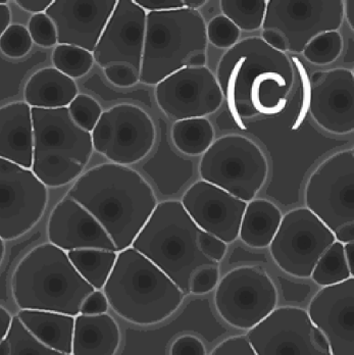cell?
<instances>
[{"label": "cell", "instance_id": "cell-1", "mask_svg": "<svg viewBox=\"0 0 354 355\" xmlns=\"http://www.w3.org/2000/svg\"><path fill=\"white\" fill-rule=\"evenodd\" d=\"M215 78L233 116L241 120L281 114L295 83L289 56L260 36L247 37L226 51Z\"/></svg>", "mask_w": 354, "mask_h": 355}, {"label": "cell", "instance_id": "cell-2", "mask_svg": "<svg viewBox=\"0 0 354 355\" xmlns=\"http://www.w3.org/2000/svg\"><path fill=\"white\" fill-rule=\"evenodd\" d=\"M66 196L98 220L118 252L131 248L159 205L154 190L141 174L112 162L84 172Z\"/></svg>", "mask_w": 354, "mask_h": 355}, {"label": "cell", "instance_id": "cell-3", "mask_svg": "<svg viewBox=\"0 0 354 355\" xmlns=\"http://www.w3.org/2000/svg\"><path fill=\"white\" fill-rule=\"evenodd\" d=\"M103 292L116 315L141 327L165 322L186 297L163 270L133 248L118 252Z\"/></svg>", "mask_w": 354, "mask_h": 355}, {"label": "cell", "instance_id": "cell-4", "mask_svg": "<svg viewBox=\"0 0 354 355\" xmlns=\"http://www.w3.org/2000/svg\"><path fill=\"white\" fill-rule=\"evenodd\" d=\"M69 259L49 242L32 248L15 268L10 291L19 309L53 311L77 317L94 291Z\"/></svg>", "mask_w": 354, "mask_h": 355}, {"label": "cell", "instance_id": "cell-5", "mask_svg": "<svg viewBox=\"0 0 354 355\" xmlns=\"http://www.w3.org/2000/svg\"><path fill=\"white\" fill-rule=\"evenodd\" d=\"M202 233L181 201L166 200L155 207L131 248L163 270L187 296L192 276L198 270L219 265L202 253Z\"/></svg>", "mask_w": 354, "mask_h": 355}, {"label": "cell", "instance_id": "cell-6", "mask_svg": "<svg viewBox=\"0 0 354 355\" xmlns=\"http://www.w3.org/2000/svg\"><path fill=\"white\" fill-rule=\"evenodd\" d=\"M207 46L206 23L198 10L148 12L140 83L157 86L182 69L206 67Z\"/></svg>", "mask_w": 354, "mask_h": 355}, {"label": "cell", "instance_id": "cell-7", "mask_svg": "<svg viewBox=\"0 0 354 355\" xmlns=\"http://www.w3.org/2000/svg\"><path fill=\"white\" fill-rule=\"evenodd\" d=\"M33 162L31 171L47 188L74 183L94 155L91 133L75 124L68 107H31Z\"/></svg>", "mask_w": 354, "mask_h": 355}, {"label": "cell", "instance_id": "cell-8", "mask_svg": "<svg viewBox=\"0 0 354 355\" xmlns=\"http://www.w3.org/2000/svg\"><path fill=\"white\" fill-rule=\"evenodd\" d=\"M198 171L202 181L248 203L263 189L269 164L256 142L230 134L215 140L202 155Z\"/></svg>", "mask_w": 354, "mask_h": 355}, {"label": "cell", "instance_id": "cell-9", "mask_svg": "<svg viewBox=\"0 0 354 355\" xmlns=\"http://www.w3.org/2000/svg\"><path fill=\"white\" fill-rule=\"evenodd\" d=\"M215 292L218 313L233 328L249 331L277 309L279 294L269 275L258 266L233 268Z\"/></svg>", "mask_w": 354, "mask_h": 355}, {"label": "cell", "instance_id": "cell-10", "mask_svg": "<svg viewBox=\"0 0 354 355\" xmlns=\"http://www.w3.org/2000/svg\"><path fill=\"white\" fill-rule=\"evenodd\" d=\"M335 241L332 231L312 211L299 207L282 216L269 254L285 274L310 279L317 261Z\"/></svg>", "mask_w": 354, "mask_h": 355}, {"label": "cell", "instance_id": "cell-11", "mask_svg": "<svg viewBox=\"0 0 354 355\" xmlns=\"http://www.w3.org/2000/svg\"><path fill=\"white\" fill-rule=\"evenodd\" d=\"M304 202L333 234L353 224V149L338 151L317 166L306 182Z\"/></svg>", "mask_w": 354, "mask_h": 355}, {"label": "cell", "instance_id": "cell-12", "mask_svg": "<svg viewBox=\"0 0 354 355\" xmlns=\"http://www.w3.org/2000/svg\"><path fill=\"white\" fill-rule=\"evenodd\" d=\"M91 137L97 153L112 164L129 166L150 155L157 141V129L145 110L121 103L103 112Z\"/></svg>", "mask_w": 354, "mask_h": 355}, {"label": "cell", "instance_id": "cell-13", "mask_svg": "<svg viewBox=\"0 0 354 355\" xmlns=\"http://www.w3.org/2000/svg\"><path fill=\"white\" fill-rule=\"evenodd\" d=\"M48 188L29 168L0 159V238L12 241L29 233L44 216Z\"/></svg>", "mask_w": 354, "mask_h": 355}, {"label": "cell", "instance_id": "cell-14", "mask_svg": "<svg viewBox=\"0 0 354 355\" xmlns=\"http://www.w3.org/2000/svg\"><path fill=\"white\" fill-rule=\"evenodd\" d=\"M344 21L342 0H269L263 30L284 37L290 53H302L310 40L338 31Z\"/></svg>", "mask_w": 354, "mask_h": 355}, {"label": "cell", "instance_id": "cell-15", "mask_svg": "<svg viewBox=\"0 0 354 355\" xmlns=\"http://www.w3.org/2000/svg\"><path fill=\"white\" fill-rule=\"evenodd\" d=\"M258 355H332L306 309L277 307L245 335Z\"/></svg>", "mask_w": 354, "mask_h": 355}, {"label": "cell", "instance_id": "cell-16", "mask_svg": "<svg viewBox=\"0 0 354 355\" xmlns=\"http://www.w3.org/2000/svg\"><path fill=\"white\" fill-rule=\"evenodd\" d=\"M154 93L159 110L174 122L205 118L224 103L217 78L207 67L176 71L159 82Z\"/></svg>", "mask_w": 354, "mask_h": 355}, {"label": "cell", "instance_id": "cell-17", "mask_svg": "<svg viewBox=\"0 0 354 355\" xmlns=\"http://www.w3.org/2000/svg\"><path fill=\"white\" fill-rule=\"evenodd\" d=\"M146 15L148 12L134 0L116 1L94 51L95 62L103 70L112 64H126L140 75Z\"/></svg>", "mask_w": 354, "mask_h": 355}, {"label": "cell", "instance_id": "cell-18", "mask_svg": "<svg viewBox=\"0 0 354 355\" xmlns=\"http://www.w3.org/2000/svg\"><path fill=\"white\" fill-rule=\"evenodd\" d=\"M308 112L321 129L335 135L354 131V73L348 69L315 73Z\"/></svg>", "mask_w": 354, "mask_h": 355}, {"label": "cell", "instance_id": "cell-19", "mask_svg": "<svg viewBox=\"0 0 354 355\" xmlns=\"http://www.w3.org/2000/svg\"><path fill=\"white\" fill-rule=\"evenodd\" d=\"M181 203L200 230L226 244L233 243L239 238L247 203L237 197L200 180L188 188Z\"/></svg>", "mask_w": 354, "mask_h": 355}, {"label": "cell", "instance_id": "cell-20", "mask_svg": "<svg viewBox=\"0 0 354 355\" xmlns=\"http://www.w3.org/2000/svg\"><path fill=\"white\" fill-rule=\"evenodd\" d=\"M306 313L332 355H354V278L321 288Z\"/></svg>", "mask_w": 354, "mask_h": 355}, {"label": "cell", "instance_id": "cell-21", "mask_svg": "<svg viewBox=\"0 0 354 355\" xmlns=\"http://www.w3.org/2000/svg\"><path fill=\"white\" fill-rule=\"evenodd\" d=\"M118 0H53L45 14L55 26L57 45L94 53Z\"/></svg>", "mask_w": 354, "mask_h": 355}, {"label": "cell", "instance_id": "cell-22", "mask_svg": "<svg viewBox=\"0 0 354 355\" xmlns=\"http://www.w3.org/2000/svg\"><path fill=\"white\" fill-rule=\"evenodd\" d=\"M46 234L49 243L66 252L82 249L118 252L98 220L85 207L67 196L56 203L49 214Z\"/></svg>", "mask_w": 354, "mask_h": 355}, {"label": "cell", "instance_id": "cell-23", "mask_svg": "<svg viewBox=\"0 0 354 355\" xmlns=\"http://www.w3.org/2000/svg\"><path fill=\"white\" fill-rule=\"evenodd\" d=\"M0 159L31 170L33 122L31 107L25 101L0 107Z\"/></svg>", "mask_w": 354, "mask_h": 355}, {"label": "cell", "instance_id": "cell-24", "mask_svg": "<svg viewBox=\"0 0 354 355\" xmlns=\"http://www.w3.org/2000/svg\"><path fill=\"white\" fill-rule=\"evenodd\" d=\"M121 340L120 327L109 313L78 315L71 355H116Z\"/></svg>", "mask_w": 354, "mask_h": 355}, {"label": "cell", "instance_id": "cell-25", "mask_svg": "<svg viewBox=\"0 0 354 355\" xmlns=\"http://www.w3.org/2000/svg\"><path fill=\"white\" fill-rule=\"evenodd\" d=\"M78 93L75 80L55 68H43L28 79L24 99L30 107L57 110L68 107Z\"/></svg>", "mask_w": 354, "mask_h": 355}, {"label": "cell", "instance_id": "cell-26", "mask_svg": "<svg viewBox=\"0 0 354 355\" xmlns=\"http://www.w3.org/2000/svg\"><path fill=\"white\" fill-rule=\"evenodd\" d=\"M38 341L62 354H72L75 317L53 311L19 309L16 315Z\"/></svg>", "mask_w": 354, "mask_h": 355}, {"label": "cell", "instance_id": "cell-27", "mask_svg": "<svg viewBox=\"0 0 354 355\" xmlns=\"http://www.w3.org/2000/svg\"><path fill=\"white\" fill-rule=\"evenodd\" d=\"M279 207L267 199H254L246 205L239 238L251 248H269L282 220Z\"/></svg>", "mask_w": 354, "mask_h": 355}, {"label": "cell", "instance_id": "cell-28", "mask_svg": "<svg viewBox=\"0 0 354 355\" xmlns=\"http://www.w3.org/2000/svg\"><path fill=\"white\" fill-rule=\"evenodd\" d=\"M215 128L207 119H188L174 122L170 137L175 147L189 157H200L215 142Z\"/></svg>", "mask_w": 354, "mask_h": 355}, {"label": "cell", "instance_id": "cell-29", "mask_svg": "<svg viewBox=\"0 0 354 355\" xmlns=\"http://www.w3.org/2000/svg\"><path fill=\"white\" fill-rule=\"evenodd\" d=\"M67 253L80 276L95 290H103L116 265L118 252L103 249H82Z\"/></svg>", "mask_w": 354, "mask_h": 355}, {"label": "cell", "instance_id": "cell-30", "mask_svg": "<svg viewBox=\"0 0 354 355\" xmlns=\"http://www.w3.org/2000/svg\"><path fill=\"white\" fill-rule=\"evenodd\" d=\"M220 8L240 32L250 33L263 27L267 0H221Z\"/></svg>", "mask_w": 354, "mask_h": 355}, {"label": "cell", "instance_id": "cell-31", "mask_svg": "<svg viewBox=\"0 0 354 355\" xmlns=\"http://www.w3.org/2000/svg\"><path fill=\"white\" fill-rule=\"evenodd\" d=\"M310 278L321 288L339 284L353 278L345 261L342 243L335 241L327 249L317 261Z\"/></svg>", "mask_w": 354, "mask_h": 355}, {"label": "cell", "instance_id": "cell-32", "mask_svg": "<svg viewBox=\"0 0 354 355\" xmlns=\"http://www.w3.org/2000/svg\"><path fill=\"white\" fill-rule=\"evenodd\" d=\"M0 355H71L62 354L38 341L15 315L12 326L0 343Z\"/></svg>", "mask_w": 354, "mask_h": 355}, {"label": "cell", "instance_id": "cell-33", "mask_svg": "<svg viewBox=\"0 0 354 355\" xmlns=\"http://www.w3.org/2000/svg\"><path fill=\"white\" fill-rule=\"evenodd\" d=\"M53 68L71 79H81L91 71L94 53L72 45H56L53 53Z\"/></svg>", "mask_w": 354, "mask_h": 355}, {"label": "cell", "instance_id": "cell-34", "mask_svg": "<svg viewBox=\"0 0 354 355\" xmlns=\"http://www.w3.org/2000/svg\"><path fill=\"white\" fill-rule=\"evenodd\" d=\"M343 49V37L338 31L326 32L310 40L301 54L315 66H328L338 60Z\"/></svg>", "mask_w": 354, "mask_h": 355}, {"label": "cell", "instance_id": "cell-35", "mask_svg": "<svg viewBox=\"0 0 354 355\" xmlns=\"http://www.w3.org/2000/svg\"><path fill=\"white\" fill-rule=\"evenodd\" d=\"M68 110L75 124L89 133L94 131L103 112L100 103L87 94H78Z\"/></svg>", "mask_w": 354, "mask_h": 355}, {"label": "cell", "instance_id": "cell-36", "mask_svg": "<svg viewBox=\"0 0 354 355\" xmlns=\"http://www.w3.org/2000/svg\"><path fill=\"white\" fill-rule=\"evenodd\" d=\"M240 30L223 15L215 17L206 24L207 43L219 49H232L239 42Z\"/></svg>", "mask_w": 354, "mask_h": 355}, {"label": "cell", "instance_id": "cell-37", "mask_svg": "<svg viewBox=\"0 0 354 355\" xmlns=\"http://www.w3.org/2000/svg\"><path fill=\"white\" fill-rule=\"evenodd\" d=\"M33 41L25 26L10 25L0 37V51L10 58H21L31 51Z\"/></svg>", "mask_w": 354, "mask_h": 355}, {"label": "cell", "instance_id": "cell-38", "mask_svg": "<svg viewBox=\"0 0 354 355\" xmlns=\"http://www.w3.org/2000/svg\"><path fill=\"white\" fill-rule=\"evenodd\" d=\"M27 29L32 41L38 46L49 49L57 44L55 24L45 12L33 15L29 19Z\"/></svg>", "mask_w": 354, "mask_h": 355}, {"label": "cell", "instance_id": "cell-39", "mask_svg": "<svg viewBox=\"0 0 354 355\" xmlns=\"http://www.w3.org/2000/svg\"><path fill=\"white\" fill-rule=\"evenodd\" d=\"M220 281V265L204 266L192 276L190 294L204 295L217 288Z\"/></svg>", "mask_w": 354, "mask_h": 355}, {"label": "cell", "instance_id": "cell-40", "mask_svg": "<svg viewBox=\"0 0 354 355\" xmlns=\"http://www.w3.org/2000/svg\"><path fill=\"white\" fill-rule=\"evenodd\" d=\"M109 83L116 87H133L139 83V73L126 64H112L103 70Z\"/></svg>", "mask_w": 354, "mask_h": 355}, {"label": "cell", "instance_id": "cell-41", "mask_svg": "<svg viewBox=\"0 0 354 355\" xmlns=\"http://www.w3.org/2000/svg\"><path fill=\"white\" fill-rule=\"evenodd\" d=\"M170 355H206V348L202 339L195 335H181L174 340Z\"/></svg>", "mask_w": 354, "mask_h": 355}, {"label": "cell", "instance_id": "cell-42", "mask_svg": "<svg viewBox=\"0 0 354 355\" xmlns=\"http://www.w3.org/2000/svg\"><path fill=\"white\" fill-rule=\"evenodd\" d=\"M209 355H258L246 336L227 338Z\"/></svg>", "mask_w": 354, "mask_h": 355}, {"label": "cell", "instance_id": "cell-43", "mask_svg": "<svg viewBox=\"0 0 354 355\" xmlns=\"http://www.w3.org/2000/svg\"><path fill=\"white\" fill-rule=\"evenodd\" d=\"M200 245L205 257L211 261H215V263H219V265L223 261L227 253V249H228V244L224 243L219 238L209 235L204 231H202V236H200Z\"/></svg>", "mask_w": 354, "mask_h": 355}, {"label": "cell", "instance_id": "cell-44", "mask_svg": "<svg viewBox=\"0 0 354 355\" xmlns=\"http://www.w3.org/2000/svg\"><path fill=\"white\" fill-rule=\"evenodd\" d=\"M109 305L103 290H94L83 302L80 315H103L109 311Z\"/></svg>", "mask_w": 354, "mask_h": 355}, {"label": "cell", "instance_id": "cell-45", "mask_svg": "<svg viewBox=\"0 0 354 355\" xmlns=\"http://www.w3.org/2000/svg\"><path fill=\"white\" fill-rule=\"evenodd\" d=\"M146 12H168L184 8L183 0H134Z\"/></svg>", "mask_w": 354, "mask_h": 355}, {"label": "cell", "instance_id": "cell-46", "mask_svg": "<svg viewBox=\"0 0 354 355\" xmlns=\"http://www.w3.org/2000/svg\"><path fill=\"white\" fill-rule=\"evenodd\" d=\"M260 38L263 39L265 44L269 45L272 49H276V51H280V53H288L286 40L278 32L274 31V30L261 29Z\"/></svg>", "mask_w": 354, "mask_h": 355}, {"label": "cell", "instance_id": "cell-47", "mask_svg": "<svg viewBox=\"0 0 354 355\" xmlns=\"http://www.w3.org/2000/svg\"><path fill=\"white\" fill-rule=\"evenodd\" d=\"M15 2L25 12L37 15L46 12L53 0H16Z\"/></svg>", "mask_w": 354, "mask_h": 355}, {"label": "cell", "instance_id": "cell-48", "mask_svg": "<svg viewBox=\"0 0 354 355\" xmlns=\"http://www.w3.org/2000/svg\"><path fill=\"white\" fill-rule=\"evenodd\" d=\"M12 319H14V315H12V313L6 307L0 305V343L8 335L10 326H12Z\"/></svg>", "mask_w": 354, "mask_h": 355}, {"label": "cell", "instance_id": "cell-49", "mask_svg": "<svg viewBox=\"0 0 354 355\" xmlns=\"http://www.w3.org/2000/svg\"><path fill=\"white\" fill-rule=\"evenodd\" d=\"M334 237H335L336 241L342 244L354 242V223L341 227L334 233Z\"/></svg>", "mask_w": 354, "mask_h": 355}, {"label": "cell", "instance_id": "cell-50", "mask_svg": "<svg viewBox=\"0 0 354 355\" xmlns=\"http://www.w3.org/2000/svg\"><path fill=\"white\" fill-rule=\"evenodd\" d=\"M12 12L8 4H0V37L10 26Z\"/></svg>", "mask_w": 354, "mask_h": 355}, {"label": "cell", "instance_id": "cell-51", "mask_svg": "<svg viewBox=\"0 0 354 355\" xmlns=\"http://www.w3.org/2000/svg\"><path fill=\"white\" fill-rule=\"evenodd\" d=\"M343 252H344V259L346 265L348 266L349 272L351 276H354V242L343 244Z\"/></svg>", "mask_w": 354, "mask_h": 355}, {"label": "cell", "instance_id": "cell-52", "mask_svg": "<svg viewBox=\"0 0 354 355\" xmlns=\"http://www.w3.org/2000/svg\"><path fill=\"white\" fill-rule=\"evenodd\" d=\"M354 1L353 0H346V1H343V17L346 19L348 25L351 26V29L354 28Z\"/></svg>", "mask_w": 354, "mask_h": 355}, {"label": "cell", "instance_id": "cell-53", "mask_svg": "<svg viewBox=\"0 0 354 355\" xmlns=\"http://www.w3.org/2000/svg\"><path fill=\"white\" fill-rule=\"evenodd\" d=\"M207 3L206 0H183L184 8L192 10H198Z\"/></svg>", "mask_w": 354, "mask_h": 355}, {"label": "cell", "instance_id": "cell-54", "mask_svg": "<svg viewBox=\"0 0 354 355\" xmlns=\"http://www.w3.org/2000/svg\"><path fill=\"white\" fill-rule=\"evenodd\" d=\"M6 241L0 238V266H1L2 263L4 261V257H6Z\"/></svg>", "mask_w": 354, "mask_h": 355}]
</instances>
